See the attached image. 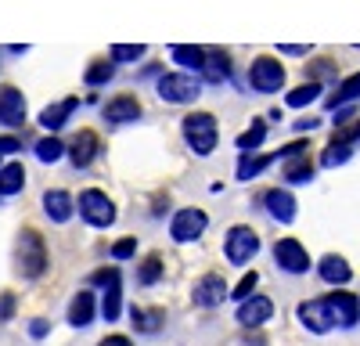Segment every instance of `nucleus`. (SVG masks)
I'll use <instances>...</instances> for the list:
<instances>
[{"label": "nucleus", "instance_id": "f257e3e1", "mask_svg": "<svg viewBox=\"0 0 360 346\" xmlns=\"http://www.w3.org/2000/svg\"><path fill=\"white\" fill-rule=\"evenodd\" d=\"M51 267V256H47V242L40 238V231L33 227H22L18 231V242H15V271L25 281H37L44 278Z\"/></svg>", "mask_w": 360, "mask_h": 346}, {"label": "nucleus", "instance_id": "f03ea898", "mask_svg": "<svg viewBox=\"0 0 360 346\" xmlns=\"http://www.w3.org/2000/svg\"><path fill=\"white\" fill-rule=\"evenodd\" d=\"M180 137H184V144L198 155H213L217 152V141H220V127H217V115L213 112H191L180 120Z\"/></svg>", "mask_w": 360, "mask_h": 346}, {"label": "nucleus", "instance_id": "7ed1b4c3", "mask_svg": "<svg viewBox=\"0 0 360 346\" xmlns=\"http://www.w3.org/2000/svg\"><path fill=\"white\" fill-rule=\"evenodd\" d=\"M202 76H195V72H162L159 76V83H155V91H159V98L166 101V105H195L198 101V94H202Z\"/></svg>", "mask_w": 360, "mask_h": 346}, {"label": "nucleus", "instance_id": "20e7f679", "mask_svg": "<svg viewBox=\"0 0 360 346\" xmlns=\"http://www.w3.org/2000/svg\"><path fill=\"white\" fill-rule=\"evenodd\" d=\"M76 210H79V217H83V224H90V227H112L115 224V202L105 195V191H98V188H86V191H79V198H76Z\"/></svg>", "mask_w": 360, "mask_h": 346}, {"label": "nucleus", "instance_id": "39448f33", "mask_svg": "<svg viewBox=\"0 0 360 346\" xmlns=\"http://www.w3.org/2000/svg\"><path fill=\"white\" fill-rule=\"evenodd\" d=\"M256 252H259V235H256L249 224H234L227 235H224V256H227V264L245 267Z\"/></svg>", "mask_w": 360, "mask_h": 346}, {"label": "nucleus", "instance_id": "423d86ee", "mask_svg": "<svg viewBox=\"0 0 360 346\" xmlns=\"http://www.w3.org/2000/svg\"><path fill=\"white\" fill-rule=\"evenodd\" d=\"M249 86L256 94H274L285 86V65L278 62V58H252V65H249Z\"/></svg>", "mask_w": 360, "mask_h": 346}, {"label": "nucleus", "instance_id": "0eeeda50", "mask_svg": "<svg viewBox=\"0 0 360 346\" xmlns=\"http://www.w3.org/2000/svg\"><path fill=\"white\" fill-rule=\"evenodd\" d=\"M205 227H209L205 210H195V206L176 210L173 220H169V238H173L176 245H188V242H198V238L205 235Z\"/></svg>", "mask_w": 360, "mask_h": 346}, {"label": "nucleus", "instance_id": "6e6552de", "mask_svg": "<svg viewBox=\"0 0 360 346\" xmlns=\"http://www.w3.org/2000/svg\"><path fill=\"white\" fill-rule=\"evenodd\" d=\"M295 317H299V325H303L307 332H314V335H328L335 328V317H332V310H328L324 296L321 300H303L295 307Z\"/></svg>", "mask_w": 360, "mask_h": 346}, {"label": "nucleus", "instance_id": "1a4fd4ad", "mask_svg": "<svg viewBox=\"0 0 360 346\" xmlns=\"http://www.w3.org/2000/svg\"><path fill=\"white\" fill-rule=\"evenodd\" d=\"M224 300H227V281H224V274H217V271L202 274V278L191 285V303L202 307V310H213V307H220Z\"/></svg>", "mask_w": 360, "mask_h": 346}, {"label": "nucleus", "instance_id": "9d476101", "mask_svg": "<svg viewBox=\"0 0 360 346\" xmlns=\"http://www.w3.org/2000/svg\"><path fill=\"white\" fill-rule=\"evenodd\" d=\"M324 303L335 317V328H356L360 325V296L346 293V288H335V293L324 296Z\"/></svg>", "mask_w": 360, "mask_h": 346}, {"label": "nucleus", "instance_id": "9b49d317", "mask_svg": "<svg viewBox=\"0 0 360 346\" xmlns=\"http://www.w3.org/2000/svg\"><path fill=\"white\" fill-rule=\"evenodd\" d=\"M274 264L285 274H307L310 271V252L303 249V242H295V238H278L274 242Z\"/></svg>", "mask_w": 360, "mask_h": 346}, {"label": "nucleus", "instance_id": "f8f14e48", "mask_svg": "<svg viewBox=\"0 0 360 346\" xmlns=\"http://www.w3.org/2000/svg\"><path fill=\"white\" fill-rule=\"evenodd\" d=\"M238 325L242 328H263L270 317H274V303H270L266 296H249V300H242L238 303Z\"/></svg>", "mask_w": 360, "mask_h": 346}, {"label": "nucleus", "instance_id": "ddd939ff", "mask_svg": "<svg viewBox=\"0 0 360 346\" xmlns=\"http://www.w3.org/2000/svg\"><path fill=\"white\" fill-rule=\"evenodd\" d=\"M25 123V94L18 86H0V127L18 130Z\"/></svg>", "mask_w": 360, "mask_h": 346}, {"label": "nucleus", "instance_id": "4468645a", "mask_svg": "<svg viewBox=\"0 0 360 346\" xmlns=\"http://www.w3.org/2000/svg\"><path fill=\"white\" fill-rule=\"evenodd\" d=\"M141 101L134 98V94H119V98H112L105 108H101V115H105V123H112V127H127V123H137L141 120Z\"/></svg>", "mask_w": 360, "mask_h": 346}, {"label": "nucleus", "instance_id": "2eb2a0df", "mask_svg": "<svg viewBox=\"0 0 360 346\" xmlns=\"http://www.w3.org/2000/svg\"><path fill=\"white\" fill-rule=\"evenodd\" d=\"M98 155H101V137H98L94 130H79V134L72 137V144H69V162H72L76 169H86Z\"/></svg>", "mask_w": 360, "mask_h": 346}, {"label": "nucleus", "instance_id": "dca6fc26", "mask_svg": "<svg viewBox=\"0 0 360 346\" xmlns=\"http://www.w3.org/2000/svg\"><path fill=\"white\" fill-rule=\"evenodd\" d=\"M263 206H266V213L274 217L278 224H292L295 220V195L288 188H270L263 195Z\"/></svg>", "mask_w": 360, "mask_h": 346}, {"label": "nucleus", "instance_id": "f3484780", "mask_svg": "<svg viewBox=\"0 0 360 346\" xmlns=\"http://www.w3.org/2000/svg\"><path fill=\"white\" fill-rule=\"evenodd\" d=\"M44 213L54 224H69L72 213H76V198L69 191H62V188H51V191H44Z\"/></svg>", "mask_w": 360, "mask_h": 346}, {"label": "nucleus", "instance_id": "a211bd4d", "mask_svg": "<svg viewBox=\"0 0 360 346\" xmlns=\"http://www.w3.org/2000/svg\"><path fill=\"white\" fill-rule=\"evenodd\" d=\"M79 108V98H62V101H54V105H47L44 112H40V127L47 130V134H58L69 120H72V112Z\"/></svg>", "mask_w": 360, "mask_h": 346}, {"label": "nucleus", "instance_id": "6ab92c4d", "mask_svg": "<svg viewBox=\"0 0 360 346\" xmlns=\"http://www.w3.org/2000/svg\"><path fill=\"white\" fill-rule=\"evenodd\" d=\"M202 79H205V83H213V86H220V83H227V79H231V58H227L220 47H205Z\"/></svg>", "mask_w": 360, "mask_h": 346}, {"label": "nucleus", "instance_id": "aec40b11", "mask_svg": "<svg viewBox=\"0 0 360 346\" xmlns=\"http://www.w3.org/2000/svg\"><path fill=\"white\" fill-rule=\"evenodd\" d=\"M317 274H321V281H328V285L342 288V285H349V278H353V267L346 264L342 256L328 252V256H321V264H317Z\"/></svg>", "mask_w": 360, "mask_h": 346}, {"label": "nucleus", "instance_id": "412c9836", "mask_svg": "<svg viewBox=\"0 0 360 346\" xmlns=\"http://www.w3.org/2000/svg\"><path fill=\"white\" fill-rule=\"evenodd\" d=\"M169 58H173V65H180L184 72L202 76V65H205V47H195V44H173V47H169Z\"/></svg>", "mask_w": 360, "mask_h": 346}, {"label": "nucleus", "instance_id": "4be33fe9", "mask_svg": "<svg viewBox=\"0 0 360 346\" xmlns=\"http://www.w3.org/2000/svg\"><path fill=\"white\" fill-rule=\"evenodd\" d=\"M94 293L90 288H79V293L72 296V303H69V325L72 328H86L90 321H94Z\"/></svg>", "mask_w": 360, "mask_h": 346}, {"label": "nucleus", "instance_id": "5701e85b", "mask_svg": "<svg viewBox=\"0 0 360 346\" xmlns=\"http://www.w3.org/2000/svg\"><path fill=\"white\" fill-rule=\"evenodd\" d=\"M130 321L141 335H155L166 325V314L159 307H130Z\"/></svg>", "mask_w": 360, "mask_h": 346}, {"label": "nucleus", "instance_id": "b1692460", "mask_svg": "<svg viewBox=\"0 0 360 346\" xmlns=\"http://www.w3.org/2000/svg\"><path fill=\"white\" fill-rule=\"evenodd\" d=\"M25 188V166L22 162H4L0 166V198H11Z\"/></svg>", "mask_w": 360, "mask_h": 346}, {"label": "nucleus", "instance_id": "393cba45", "mask_svg": "<svg viewBox=\"0 0 360 346\" xmlns=\"http://www.w3.org/2000/svg\"><path fill=\"white\" fill-rule=\"evenodd\" d=\"M314 173H317V166H314L307 155H299V159H285L281 181H288V184H310Z\"/></svg>", "mask_w": 360, "mask_h": 346}, {"label": "nucleus", "instance_id": "a878e982", "mask_svg": "<svg viewBox=\"0 0 360 346\" xmlns=\"http://www.w3.org/2000/svg\"><path fill=\"white\" fill-rule=\"evenodd\" d=\"M353 101H360V72H353V76L339 79L335 94L328 98V108H339V105H353Z\"/></svg>", "mask_w": 360, "mask_h": 346}, {"label": "nucleus", "instance_id": "bb28decb", "mask_svg": "<svg viewBox=\"0 0 360 346\" xmlns=\"http://www.w3.org/2000/svg\"><path fill=\"white\" fill-rule=\"evenodd\" d=\"M162 274H166V267H162V256H144L141 260V267H137V285H144V288H152V285H159L162 281Z\"/></svg>", "mask_w": 360, "mask_h": 346}, {"label": "nucleus", "instance_id": "cd10ccee", "mask_svg": "<svg viewBox=\"0 0 360 346\" xmlns=\"http://www.w3.org/2000/svg\"><path fill=\"white\" fill-rule=\"evenodd\" d=\"M274 162V155H252V152H242V159H238V181H252L259 177V173Z\"/></svg>", "mask_w": 360, "mask_h": 346}, {"label": "nucleus", "instance_id": "c85d7f7f", "mask_svg": "<svg viewBox=\"0 0 360 346\" xmlns=\"http://www.w3.org/2000/svg\"><path fill=\"white\" fill-rule=\"evenodd\" d=\"M263 137H266V123H263V120H252L249 130H242V134L234 137V148H238V152H256L259 144H263Z\"/></svg>", "mask_w": 360, "mask_h": 346}, {"label": "nucleus", "instance_id": "c756f323", "mask_svg": "<svg viewBox=\"0 0 360 346\" xmlns=\"http://www.w3.org/2000/svg\"><path fill=\"white\" fill-rule=\"evenodd\" d=\"M33 152H37V159H40L44 166H47V162H58V159H65V155H69V148H65V144L58 141L54 134H51V137H40Z\"/></svg>", "mask_w": 360, "mask_h": 346}, {"label": "nucleus", "instance_id": "7c9ffc66", "mask_svg": "<svg viewBox=\"0 0 360 346\" xmlns=\"http://www.w3.org/2000/svg\"><path fill=\"white\" fill-rule=\"evenodd\" d=\"M349 155H353V144L349 141H342V137H335L332 144L324 148V155H321V166H342V162H349Z\"/></svg>", "mask_w": 360, "mask_h": 346}, {"label": "nucleus", "instance_id": "2f4dec72", "mask_svg": "<svg viewBox=\"0 0 360 346\" xmlns=\"http://www.w3.org/2000/svg\"><path fill=\"white\" fill-rule=\"evenodd\" d=\"M317 98H321V83L310 79V83H303V86H295V91H288L285 105H292V108H307V105L317 101Z\"/></svg>", "mask_w": 360, "mask_h": 346}, {"label": "nucleus", "instance_id": "473e14b6", "mask_svg": "<svg viewBox=\"0 0 360 346\" xmlns=\"http://www.w3.org/2000/svg\"><path fill=\"white\" fill-rule=\"evenodd\" d=\"M119 314H123V288L112 285V288H105V300H101V317L112 325V321H119Z\"/></svg>", "mask_w": 360, "mask_h": 346}, {"label": "nucleus", "instance_id": "72a5a7b5", "mask_svg": "<svg viewBox=\"0 0 360 346\" xmlns=\"http://www.w3.org/2000/svg\"><path fill=\"white\" fill-rule=\"evenodd\" d=\"M112 76H115V65L112 62H90V69L83 72V83L86 86H105Z\"/></svg>", "mask_w": 360, "mask_h": 346}, {"label": "nucleus", "instance_id": "f704fd0d", "mask_svg": "<svg viewBox=\"0 0 360 346\" xmlns=\"http://www.w3.org/2000/svg\"><path fill=\"white\" fill-rule=\"evenodd\" d=\"M144 44H112V62H137V58H144Z\"/></svg>", "mask_w": 360, "mask_h": 346}, {"label": "nucleus", "instance_id": "c9c22d12", "mask_svg": "<svg viewBox=\"0 0 360 346\" xmlns=\"http://www.w3.org/2000/svg\"><path fill=\"white\" fill-rule=\"evenodd\" d=\"M256 285H259V274H256V271H249L242 281H238V285L231 288V300H238V303H242V300L256 296Z\"/></svg>", "mask_w": 360, "mask_h": 346}, {"label": "nucleus", "instance_id": "e433bc0d", "mask_svg": "<svg viewBox=\"0 0 360 346\" xmlns=\"http://www.w3.org/2000/svg\"><path fill=\"white\" fill-rule=\"evenodd\" d=\"M119 281H123V278H119V267H101V271L90 274V285H101V288H112Z\"/></svg>", "mask_w": 360, "mask_h": 346}, {"label": "nucleus", "instance_id": "4c0bfd02", "mask_svg": "<svg viewBox=\"0 0 360 346\" xmlns=\"http://www.w3.org/2000/svg\"><path fill=\"white\" fill-rule=\"evenodd\" d=\"M134 252H137V238H119L112 245V260H130Z\"/></svg>", "mask_w": 360, "mask_h": 346}, {"label": "nucleus", "instance_id": "58836bf2", "mask_svg": "<svg viewBox=\"0 0 360 346\" xmlns=\"http://www.w3.org/2000/svg\"><path fill=\"white\" fill-rule=\"evenodd\" d=\"M307 152V141H292V144H285V148L278 152V159H299Z\"/></svg>", "mask_w": 360, "mask_h": 346}, {"label": "nucleus", "instance_id": "ea45409f", "mask_svg": "<svg viewBox=\"0 0 360 346\" xmlns=\"http://www.w3.org/2000/svg\"><path fill=\"white\" fill-rule=\"evenodd\" d=\"M11 152H22V141L11 134V137H0V155H11Z\"/></svg>", "mask_w": 360, "mask_h": 346}, {"label": "nucleus", "instance_id": "a19ab883", "mask_svg": "<svg viewBox=\"0 0 360 346\" xmlns=\"http://www.w3.org/2000/svg\"><path fill=\"white\" fill-rule=\"evenodd\" d=\"M335 137H342V141H349V144H360V115H356V123H353L349 130H335Z\"/></svg>", "mask_w": 360, "mask_h": 346}, {"label": "nucleus", "instance_id": "79ce46f5", "mask_svg": "<svg viewBox=\"0 0 360 346\" xmlns=\"http://www.w3.org/2000/svg\"><path fill=\"white\" fill-rule=\"evenodd\" d=\"M47 328H51V325L44 321V317H37V321H29V335H33V339H44V335H47Z\"/></svg>", "mask_w": 360, "mask_h": 346}, {"label": "nucleus", "instance_id": "37998d69", "mask_svg": "<svg viewBox=\"0 0 360 346\" xmlns=\"http://www.w3.org/2000/svg\"><path fill=\"white\" fill-rule=\"evenodd\" d=\"M98 346H134V342H130V335H105Z\"/></svg>", "mask_w": 360, "mask_h": 346}, {"label": "nucleus", "instance_id": "c03bdc74", "mask_svg": "<svg viewBox=\"0 0 360 346\" xmlns=\"http://www.w3.org/2000/svg\"><path fill=\"white\" fill-rule=\"evenodd\" d=\"M292 127H295L299 134H307V130H317V127H321V120H314V115H310V120H295Z\"/></svg>", "mask_w": 360, "mask_h": 346}, {"label": "nucleus", "instance_id": "a18cd8bd", "mask_svg": "<svg viewBox=\"0 0 360 346\" xmlns=\"http://www.w3.org/2000/svg\"><path fill=\"white\" fill-rule=\"evenodd\" d=\"M245 346H266V339L259 335V328H245Z\"/></svg>", "mask_w": 360, "mask_h": 346}, {"label": "nucleus", "instance_id": "49530a36", "mask_svg": "<svg viewBox=\"0 0 360 346\" xmlns=\"http://www.w3.org/2000/svg\"><path fill=\"white\" fill-rule=\"evenodd\" d=\"M278 51H281V54H307L310 47H307V44H281Z\"/></svg>", "mask_w": 360, "mask_h": 346}, {"label": "nucleus", "instance_id": "de8ad7c7", "mask_svg": "<svg viewBox=\"0 0 360 346\" xmlns=\"http://www.w3.org/2000/svg\"><path fill=\"white\" fill-rule=\"evenodd\" d=\"M11 310H15V300H11V296H4V300H0V317L8 321V317H11Z\"/></svg>", "mask_w": 360, "mask_h": 346}, {"label": "nucleus", "instance_id": "09e8293b", "mask_svg": "<svg viewBox=\"0 0 360 346\" xmlns=\"http://www.w3.org/2000/svg\"><path fill=\"white\" fill-rule=\"evenodd\" d=\"M328 72H332V62H317L314 65V79L321 83V76H328Z\"/></svg>", "mask_w": 360, "mask_h": 346}, {"label": "nucleus", "instance_id": "8fccbe9b", "mask_svg": "<svg viewBox=\"0 0 360 346\" xmlns=\"http://www.w3.org/2000/svg\"><path fill=\"white\" fill-rule=\"evenodd\" d=\"M0 166H4V162H0Z\"/></svg>", "mask_w": 360, "mask_h": 346}]
</instances>
